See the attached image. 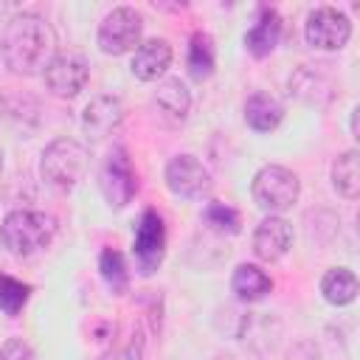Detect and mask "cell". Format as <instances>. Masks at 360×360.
I'll use <instances>...</instances> for the list:
<instances>
[{"instance_id": "cell-27", "label": "cell", "mask_w": 360, "mask_h": 360, "mask_svg": "<svg viewBox=\"0 0 360 360\" xmlns=\"http://www.w3.org/2000/svg\"><path fill=\"white\" fill-rule=\"evenodd\" d=\"M357 115H360V107L352 110V121H349V129H352V138H354V141L360 138V132H357Z\"/></svg>"}, {"instance_id": "cell-8", "label": "cell", "mask_w": 360, "mask_h": 360, "mask_svg": "<svg viewBox=\"0 0 360 360\" xmlns=\"http://www.w3.org/2000/svg\"><path fill=\"white\" fill-rule=\"evenodd\" d=\"M132 256L141 276H152L166 256V225L155 208H146L135 225Z\"/></svg>"}, {"instance_id": "cell-12", "label": "cell", "mask_w": 360, "mask_h": 360, "mask_svg": "<svg viewBox=\"0 0 360 360\" xmlns=\"http://www.w3.org/2000/svg\"><path fill=\"white\" fill-rule=\"evenodd\" d=\"M124 121V104L115 96H96L82 112V127L93 141L112 135Z\"/></svg>"}, {"instance_id": "cell-18", "label": "cell", "mask_w": 360, "mask_h": 360, "mask_svg": "<svg viewBox=\"0 0 360 360\" xmlns=\"http://www.w3.org/2000/svg\"><path fill=\"white\" fill-rule=\"evenodd\" d=\"M357 276L349 270V267H332L323 273L321 278V295L323 301H329L332 307H346L357 298Z\"/></svg>"}, {"instance_id": "cell-7", "label": "cell", "mask_w": 360, "mask_h": 360, "mask_svg": "<svg viewBox=\"0 0 360 360\" xmlns=\"http://www.w3.org/2000/svg\"><path fill=\"white\" fill-rule=\"evenodd\" d=\"M304 37L315 51H340L352 37V20L335 6H318L307 14Z\"/></svg>"}, {"instance_id": "cell-4", "label": "cell", "mask_w": 360, "mask_h": 360, "mask_svg": "<svg viewBox=\"0 0 360 360\" xmlns=\"http://www.w3.org/2000/svg\"><path fill=\"white\" fill-rule=\"evenodd\" d=\"M250 194H253V202L264 214L278 217L281 211L292 208V202L301 194V183H298V174L292 169L278 166V163H267L253 174Z\"/></svg>"}, {"instance_id": "cell-16", "label": "cell", "mask_w": 360, "mask_h": 360, "mask_svg": "<svg viewBox=\"0 0 360 360\" xmlns=\"http://www.w3.org/2000/svg\"><path fill=\"white\" fill-rule=\"evenodd\" d=\"M284 118V104L267 93V90H256L248 96L245 101V121L253 132H273Z\"/></svg>"}, {"instance_id": "cell-20", "label": "cell", "mask_w": 360, "mask_h": 360, "mask_svg": "<svg viewBox=\"0 0 360 360\" xmlns=\"http://www.w3.org/2000/svg\"><path fill=\"white\" fill-rule=\"evenodd\" d=\"M357 149H346L332 160V186L343 200H357L360 194V169Z\"/></svg>"}, {"instance_id": "cell-9", "label": "cell", "mask_w": 360, "mask_h": 360, "mask_svg": "<svg viewBox=\"0 0 360 360\" xmlns=\"http://www.w3.org/2000/svg\"><path fill=\"white\" fill-rule=\"evenodd\" d=\"M90 79V65L84 59V53L79 51H62V53H53V59L45 65L42 70V82L45 87L59 96V98H73L84 90Z\"/></svg>"}, {"instance_id": "cell-6", "label": "cell", "mask_w": 360, "mask_h": 360, "mask_svg": "<svg viewBox=\"0 0 360 360\" xmlns=\"http://www.w3.org/2000/svg\"><path fill=\"white\" fill-rule=\"evenodd\" d=\"M98 188L110 208H127L132 202V197L138 191V174H135V166L124 146H115L107 155V160L98 172Z\"/></svg>"}, {"instance_id": "cell-22", "label": "cell", "mask_w": 360, "mask_h": 360, "mask_svg": "<svg viewBox=\"0 0 360 360\" xmlns=\"http://www.w3.org/2000/svg\"><path fill=\"white\" fill-rule=\"evenodd\" d=\"M98 270H101L104 284H107L115 295L127 292V287H129V270H127V259H124L121 250L104 248L101 256H98Z\"/></svg>"}, {"instance_id": "cell-1", "label": "cell", "mask_w": 360, "mask_h": 360, "mask_svg": "<svg viewBox=\"0 0 360 360\" xmlns=\"http://www.w3.org/2000/svg\"><path fill=\"white\" fill-rule=\"evenodd\" d=\"M56 53V34L37 11H17L6 20L0 37L3 65L14 76H37Z\"/></svg>"}, {"instance_id": "cell-5", "label": "cell", "mask_w": 360, "mask_h": 360, "mask_svg": "<svg viewBox=\"0 0 360 360\" xmlns=\"http://www.w3.org/2000/svg\"><path fill=\"white\" fill-rule=\"evenodd\" d=\"M143 20L132 6H115L98 25V48L107 56H124L141 45Z\"/></svg>"}, {"instance_id": "cell-13", "label": "cell", "mask_w": 360, "mask_h": 360, "mask_svg": "<svg viewBox=\"0 0 360 360\" xmlns=\"http://www.w3.org/2000/svg\"><path fill=\"white\" fill-rule=\"evenodd\" d=\"M281 17H278V11L276 8H270V6H262L259 8V14H256V22L248 28V34H245V51L250 53V56H256V59H264V56H270L273 51H276V45H278V39H281Z\"/></svg>"}, {"instance_id": "cell-10", "label": "cell", "mask_w": 360, "mask_h": 360, "mask_svg": "<svg viewBox=\"0 0 360 360\" xmlns=\"http://www.w3.org/2000/svg\"><path fill=\"white\" fill-rule=\"evenodd\" d=\"M163 177H166L169 191L183 200H202L211 194V186H214L211 172L194 155H174L166 163Z\"/></svg>"}, {"instance_id": "cell-3", "label": "cell", "mask_w": 360, "mask_h": 360, "mask_svg": "<svg viewBox=\"0 0 360 360\" xmlns=\"http://www.w3.org/2000/svg\"><path fill=\"white\" fill-rule=\"evenodd\" d=\"M87 149L76 138H53L42 149L39 174L56 191H70L87 172Z\"/></svg>"}, {"instance_id": "cell-17", "label": "cell", "mask_w": 360, "mask_h": 360, "mask_svg": "<svg viewBox=\"0 0 360 360\" xmlns=\"http://www.w3.org/2000/svg\"><path fill=\"white\" fill-rule=\"evenodd\" d=\"M231 290L236 292L239 301L245 304H253V301H262L264 295H270L273 290V278L259 267V264H239L231 276Z\"/></svg>"}, {"instance_id": "cell-29", "label": "cell", "mask_w": 360, "mask_h": 360, "mask_svg": "<svg viewBox=\"0 0 360 360\" xmlns=\"http://www.w3.org/2000/svg\"><path fill=\"white\" fill-rule=\"evenodd\" d=\"M0 172H3V152H0Z\"/></svg>"}, {"instance_id": "cell-23", "label": "cell", "mask_w": 360, "mask_h": 360, "mask_svg": "<svg viewBox=\"0 0 360 360\" xmlns=\"http://www.w3.org/2000/svg\"><path fill=\"white\" fill-rule=\"evenodd\" d=\"M202 222H205L211 231L222 233V236H225V233L233 236V233L242 231V214H239L233 205L219 202V200L205 202V208H202Z\"/></svg>"}, {"instance_id": "cell-28", "label": "cell", "mask_w": 360, "mask_h": 360, "mask_svg": "<svg viewBox=\"0 0 360 360\" xmlns=\"http://www.w3.org/2000/svg\"><path fill=\"white\" fill-rule=\"evenodd\" d=\"M3 112H6V98L0 96V118H3Z\"/></svg>"}, {"instance_id": "cell-21", "label": "cell", "mask_w": 360, "mask_h": 360, "mask_svg": "<svg viewBox=\"0 0 360 360\" xmlns=\"http://www.w3.org/2000/svg\"><path fill=\"white\" fill-rule=\"evenodd\" d=\"M217 68V53H214V39L202 31H197L191 37V45H188V73L191 79L202 82L214 73Z\"/></svg>"}, {"instance_id": "cell-15", "label": "cell", "mask_w": 360, "mask_h": 360, "mask_svg": "<svg viewBox=\"0 0 360 360\" xmlns=\"http://www.w3.org/2000/svg\"><path fill=\"white\" fill-rule=\"evenodd\" d=\"M290 96H295L307 107H326L335 98V84L321 73L307 65H301L290 76Z\"/></svg>"}, {"instance_id": "cell-2", "label": "cell", "mask_w": 360, "mask_h": 360, "mask_svg": "<svg viewBox=\"0 0 360 360\" xmlns=\"http://www.w3.org/2000/svg\"><path fill=\"white\" fill-rule=\"evenodd\" d=\"M53 236H56V219L51 214H45V211L17 208V211L6 214V219L0 222L3 248L11 256H20V259L45 250Z\"/></svg>"}, {"instance_id": "cell-30", "label": "cell", "mask_w": 360, "mask_h": 360, "mask_svg": "<svg viewBox=\"0 0 360 360\" xmlns=\"http://www.w3.org/2000/svg\"><path fill=\"white\" fill-rule=\"evenodd\" d=\"M217 360H222V357H217Z\"/></svg>"}, {"instance_id": "cell-26", "label": "cell", "mask_w": 360, "mask_h": 360, "mask_svg": "<svg viewBox=\"0 0 360 360\" xmlns=\"http://www.w3.org/2000/svg\"><path fill=\"white\" fill-rule=\"evenodd\" d=\"M141 354H143V326L138 323L135 332H132L129 349H127V360H141Z\"/></svg>"}, {"instance_id": "cell-11", "label": "cell", "mask_w": 360, "mask_h": 360, "mask_svg": "<svg viewBox=\"0 0 360 360\" xmlns=\"http://www.w3.org/2000/svg\"><path fill=\"white\" fill-rule=\"evenodd\" d=\"M292 245V225L284 217L267 214L253 231V253L262 262H278Z\"/></svg>"}, {"instance_id": "cell-14", "label": "cell", "mask_w": 360, "mask_h": 360, "mask_svg": "<svg viewBox=\"0 0 360 360\" xmlns=\"http://www.w3.org/2000/svg\"><path fill=\"white\" fill-rule=\"evenodd\" d=\"M172 65V45L166 39H146L132 53V76L141 82H158Z\"/></svg>"}, {"instance_id": "cell-24", "label": "cell", "mask_w": 360, "mask_h": 360, "mask_svg": "<svg viewBox=\"0 0 360 360\" xmlns=\"http://www.w3.org/2000/svg\"><path fill=\"white\" fill-rule=\"evenodd\" d=\"M28 292H31L28 284H22V281L14 278V276L0 273V312H6V315H17V312L25 307Z\"/></svg>"}, {"instance_id": "cell-25", "label": "cell", "mask_w": 360, "mask_h": 360, "mask_svg": "<svg viewBox=\"0 0 360 360\" xmlns=\"http://www.w3.org/2000/svg\"><path fill=\"white\" fill-rule=\"evenodd\" d=\"M0 360H37V352L22 338H8L0 346Z\"/></svg>"}, {"instance_id": "cell-19", "label": "cell", "mask_w": 360, "mask_h": 360, "mask_svg": "<svg viewBox=\"0 0 360 360\" xmlns=\"http://www.w3.org/2000/svg\"><path fill=\"white\" fill-rule=\"evenodd\" d=\"M155 104H158V110H160L166 118L183 121V118L188 115V110H191V93H188V87H186L180 79L172 76V79H163V82L158 84Z\"/></svg>"}]
</instances>
